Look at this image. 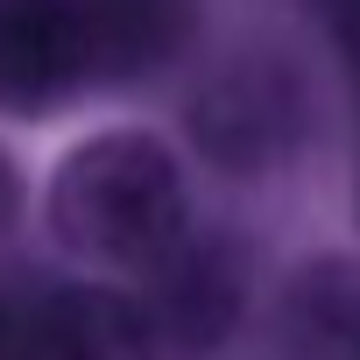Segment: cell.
I'll use <instances>...</instances> for the list:
<instances>
[{"mask_svg": "<svg viewBox=\"0 0 360 360\" xmlns=\"http://www.w3.org/2000/svg\"><path fill=\"white\" fill-rule=\"evenodd\" d=\"M50 226L78 262L148 269L176 233L191 226L184 169L141 127H106L78 141L50 176Z\"/></svg>", "mask_w": 360, "mask_h": 360, "instance_id": "6da1fadb", "label": "cell"}, {"mask_svg": "<svg viewBox=\"0 0 360 360\" xmlns=\"http://www.w3.org/2000/svg\"><path fill=\"white\" fill-rule=\"evenodd\" d=\"M141 325H148V353L155 360H205L233 339L240 311H248V255L226 233H198L184 226L148 269H141Z\"/></svg>", "mask_w": 360, "mask_h": 360, "instance_id": "7a4b0ae2", "label": "cell"}, {"mask_svg": "<svg viewBox=\"0 0 360 360\" xmlns=\"http://www.w3.org/2000/svg\"><path fill=\"white\" fill-rule=\"evenodd\" d=\"M92 92L78 0H0V113L43 120Z\"/></svg>", "mask_w": 360, "mask_h": 360, "instance_id": "3957f363", "label": "cell"}, {"mask_svg": "<svg viewBox=\"0 0 360 360\" xmlns=\"http://www.w3.org/2000/svg\"><path fill=\"white\" fill-rule=\"evenodd\" d=\"M15 360H155L134 290L57 283L15 318Z\"/></svg>", "mask_w": 360, "mask_h": 360, "instance_id": "277c9868", "label": "cell"}, {"mask_svg": "<svg viewBox=\"0 0 360 360\" xmlns=\"http://www.w3.org/2000/svg\"><path fill=\"white\" fill-rule=\"evenodd\" d=\"M191 127L219 162L255 169V162H269L297 141V78H283L276 64H233L198 99Z\"/></svg>", "mask_w": 360, "mask_h": 360, "instance_id": "5b68a950", "label": "cell"}, {"mask_svg": "<svg viewBox=\"0 0 360 360\" xmlns=\"http://www.w3.org/2000/svg\"><path fill=\"white\" fill-rule=\"evenodd\" d=\"M92 85H134L169 71L198 36V0H78Z\"/></svg>", "mask_w": 360, "mask_h": 360, "instance_id": "8992f818", "label": "cell"}, {"mask_svg": "<svg viewBox=\"0 0 360 360\" xmlns=\"http://www.w3.org/2000/svg\"><path fill=\"white\" fill-rule=\"evenodd\" d=\"M290 318H297L304 353H318V360H353L360 353V283L346 269H311L290 297Z\"/></svg>", "mask_w": 360, "mask_h": 360, "instance_id": "52a82bcc", "label": "cell"}, {"mask_svg": "<svg viewBox=\"0 0 360 360\" xmlns=\"http://www.w3.org/2000/svg\"><path fill=\"white\" fill-rule=\"evenodd\" d=\"M15 212H22V169H15L8 148H0V233L15 226Z\"/></svg>", "mask_w": 360, "mask_h": 360, "instance_id": "ba28073f", "label": "cell"}, {"mask_svg": "<svg viewBox=\"0 0 360 360\" xmlns=\"http://www.w3.org/2000/svg\"><path fill=\"white\" fill-rule=\"evenodd\" d=\"M339 50H346V64L360 78V0H339Z\"/></svg>", "mask_w": 360, "mask_h": 360, "instance_id": "9c48e42d", "label": "cell"}, {"mask_svg": "<svg viewBox=\"0 0 360 360\" xmlns=\"http://www.w3.org/2000/svg\"><path fill=\"white\" fill-rule=\"evenodd\" d=\"M0 360H15V311L0 304Z\"/></svg>", "mask_w": 360, "mask_h": 360, "instance_id": "30bf717a", "label": "cell"}, {"mask_svg": "<svg viewBox=\"0 0 360 360\" xmlns=\"http://www.w3.org/2000/svg\"><path fill=\"white\" fill-rule=\"evenodd\" d=\"M353 360H360V353H353Z\"/></svg>", "mask_w": 360, "mask_h": 360, "instance_id": "8fae6325", "label": "cell"}]
</instances>
